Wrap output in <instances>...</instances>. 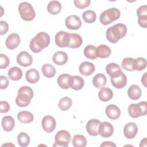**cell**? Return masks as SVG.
<instances>
[{
	"mask_svg": "<svg viewBox=\"0 0 147 147\" xmlns=\"http://www.w3.org/2000/svg\"><path fill=\"white\" fill-rule=\"evenodd\" d=\"M50 42V37L45 32H41L33 38L29 44L30 49L34 53H38L47 47Z\"/></svg>",
	"mask_w": 147,
	"mask_h": 147,
	"instance_id": "1",
	"label": "cell"
},
{
	"mask_svg": "<svg viewBox=\"0 0 147 147\" xmlns=\"http://www.w3.org/2000/svg\"><path fill=\"white\" fill-rule=\"evenodd\" d=\"M127 33L126 26L121 23L117 24L106 30V38L111 43H116L119 39L123 38Z\"/></svg>",
	"mask_w": 147,
	"mask_h": 147,
	"instance_id": "2",
	"label": "cell"
},
{
	"mask_svg": "<svg viewBox=\"0 0 147 147\" xmlns=\"http://www.w3.org/2000/svg\"><path fill=\"white\" fill-rule=\"evenodd\" d=\"M33 96L32 89L29 86H22L18 90L17 96L16 98V103L19 107H26L29 105Z\"/></svg>",
	"mask_w": 147,
	"mask_h": 147,
	"instance_id": "3",
	"label": "cell"
},
{
	"mask_svg": "<svg viewBox=\"0 0 147 147\" xmlns=\"http://www.w3.org/2000/svg\"><path fill=\"white\" fill-rule=\"evenodd\" d=\"M120 11L115 7H112L103 11L100 15L99 21L104 25H109L120 17Z\"/></svg>",
	"mask_w": 147,
	"mask_h": 147,
	"instance_id": "4",
	"label": "cell"
},
{
	"mask_svg": "<svg viewBox=\"0 0 147 147\" xmlns=\"http://www.w3.org/2000/svg\"><path fill=\"white\" fill-rule=\"evenodd\" d=\"M127 111L130 116L133 118L144 116L147 113V103L145 101L138 103H132L129 106Z\"/></svg>",
	"mask_w": 147,
	"mask_h": 147,
	"instance_id": "5",
	"label": "cell"
},
{
	"mask_svg": "<svg viewBox=\"0 0 147 147\" xmlns=\"http://www.w3.org/2000/svg\"><path fill=\"white\" fill-rule=\"evenodd\" d=\"M18 11L21 18L26 21L33 20L36 16L33 7L26 2H22L19 5Z\"/></svg>",
	"mask_w": 147,
	"mask_h": 147,
	"instance_id": "6",
	"label": "cell"
},
{
	"mask_svg": "<svg viewBox=\"0 0 147 147\" xmlns=\"http://www.w3.org/2000/svg\"><path fill=\"white\" fill-rule=\"evenodd\" d=\"M71 139L69 133L65 130H61L59 131L55 137V144L53 146H63L68 147V143Z\"/></svg>",
	"mask_w": 147,
	"mask_h": 147,
	"instance_id": "7",
	"label": "cell"
},
{
	"mask_svg": "<svg viewBox=\"0 0 147 147\" xmlns=\"http://www.w3.org/2000/svg\"><path fill=\"white\" fill-rule=\"evenodd\" d=\"M65 25L69 29L77 30L80 28L82 25V21L78 16L70 15L66 18Z\"/></svg>",
	"mask_w": 147,
	"mask_h": 147,
	"instance_id": "8",
	"label": "cell"
},
{
	"mask_svg": "<svg viewBox=\"0 0 147 147\" xmlns=\"http://www.w3.org/2000/svg\"><path fill=\"white\" fill-rule=\"evenodd\" d=\"M114 133L113 126L109 122L100 123L98 128V133L103 137L107 138L111 137Z\"/></svg>",
	"mask_w": 147,
	"mask_h": 147,
	"instance_id": "9",
	"label": "cell"
},
{
	"mask_svg": "<svg viewBox=\"0 0 147 147\" xmlns=\"http://www.w3.org/2000/svg\"><path fill=\"white\" fill-rule=\"evenodd\" d=\"M69 33L64 31H60L56 33L55 37V43L57 46L61 48L67 47L68 45Z\"/></svg>",
	"mask_w": 147,
	"mask_h": 147,
	"instance_id": "10",
	"label": "cell"
},
{
	"mask_svg": "<svg viewBox=\"0 0 147 147\" xmlns=\"http://www.w3.org/2000/svg\"><path fill=\"white\" fill-rule=\"evenodd\" d=\"M56 121L51 115L44 116L41 121V126L43 130L47 133L52 132L56 127Z\"/></svg>",
	"mask_w": 147,
	"mask_h": 147,
	"instance_id": "11",
	"label": "cell"
},
{
	"mask_svg": "<svg viewBox=\"0 0 147 147\" xmlns=\"http://www.w3.org/2000/svg\"><path fill=\"white\" fill-rule=\"evenodd\" d=\"M17 62L21 66L26 67L32 64L33 58L28 52L22 51L17 56Z\"/></svg>",
	"mask_w": 147,
	"mask_h": 147,
	"instance_id": "12",
	"label": "cell"
},
{
	"mask_svg": "<svg viewBox=\"0 0 147 147\" xmlns=\"http://www.w3.org/2000/svg\"><path fill=\"white\" fill-rule=\"evenodd\" d=\"M20 41V36L16 33H13L7 37L5 44L8 49L13 50L16 49L19 45Z\"/></svg>",
	"mask_w": 147,
	"mask_h": 147,
	"instance_id": "13",
	"label": "cell"
},
{
	"mask_svg": "<svg viewBox=\"0 0 147 147\" xmlns=\"http://www.w3.org/2000/svg\"><path fill=\"white\" fill-rule=\"evenodd\" d=\"M138 127L134 122L127 123L123 128L124 136L128 139H132L137 135Z\"/></svg>",
	"mask_w": 147,
	"mask_h": 147,
	"instance_id": "14",
	"label": "cell"
},
{
	"mask_svg": "<svg viewBox=\"0 0 147 147\" xmlns=\"http://www.w3.org/2000/svg\"><path fill=\"white\" fill-rule=\"evenodd\" d=\"M95 67L94 64L88 61L82 62L79 67L80 74L85 76L91 75L95 71Z\"/></svg>",
	"mask_w": 147,
	"mask_h": 147,
	"instance_id": "15",
	"label": "cell"
},
{
	"mask_svg": "<svg viewBox=\"0 0 147 147\" xmlns=\"http://www.w3.org/2000/svg\"><path fill=\"white\" fill-rule=\"evenodd\" d=\"M100 123V121L97 119H91L89 120L86 126L87 133L92 136H96L99 134L98 128Z\"/></svg>",
	"mask_w": 147,
	"mask_h": 147,
	"instance_id": "16",
	"label": "cell"
},
{
	"mask_svg": "<svg viewBox=\"0 0 147 147\" xmlns=\"http://www.w3.org/2000/svg\"><path fill=\"white\" fill-rule=\"evenodd\" d=\"M111 83L116 88H122L127 83V78L125 74L122 72L118 76L111 78Z\"/></svg>",
	"mask_w": 147,
	"mask_h": 147,
	"instance_id": "17",
	"label": "cell"
},
{
	"mask_svg": "<svg viewBox=\"0 0 147 147\" xmlns=\"http://www.w3.org/2000/svg\"><path fill=\"white\" fill-rule=\"evenodd\" d=\"M105 113L107 117L113 120L118 119L121 115V110L119 108L115 105H108L106 109Z\"/></svg>",
	"mask_w": 147,
	"mask_h": 147,
	"instance_id": "18",
	"label": "cell"
},
{
	"mask_svg": "<svg viewBox=\"0 0 147 147\" xmlns=\"http://www.w3.org/2000/svg\"><path fill=\"white\" fill-rule=\"evenodd\" d=\"M82 42L83 40L80 35L76 33H69L68 47L71 48H78L80 47Z\"/></svg>",
	"mask_w": 147,
	"mask_h": 147,
	"instance_id": "19",
	"label": "cell"
},
{
	"mask_svg": "<svg viewBox=\"0 0 147 147\" xmlns=\"http://www.w3.org/2000/svg\"><path fill=\"white\" fill-rule=\"evenodd\" d=\"M52 60L55 64L62 65L67 62L68 55L63 51H57L53 55Z\"/></svg>",
	"mask_w": 147,
	"mask_h": 147,
	"instance_id": "20",
	"label": "cell"
},
{
	"mask_svg": "<svg viewBox=\"0 0 147 147\" xmlns=\"http://www.w3.org/2000/svg\"><path fill=\"white\" fill-rule=\"evenodd\" d=\"M84 84V79L81 76L78 75L71 76L70 88L74 90H80L83 87Z\"/></svg>",
	"mask_w": 147,
	"mask_h": 147,
	"instance_id": "21",
	"label": "cell"
},
{
	"mask_svg": "<svg viewBox=\"0 0 147 147\" xmlns=\"http://www.w3.org/2000/svg\"><path fill=\"white\" fill-rule=\"evenodd\" d=\"M106 71L111 78L118 76L122 72L119 65L114 63L108 64L106 65Z\"/></svg>",
	"mask_w": 147,
	"mask_h": 147,
	"instance_id": "22",
	"label": "cell"
},
{
	"mask_svg": "<svg viewBox=\"0 0 147 147\" xmlns=\"http://www.w3.org/2000/svg\"><path fill=\"white\" fill-rule=\"evenodd\" d=\"M25 78L28 82L34 84L37 83L40 79L39 72L37 69L34 68L30 69L26 72Z\"/></svg>",
	"mask_w": 147,
	"mask_h": 147,
	"instance_id": "23",
	"label": "cell"
},
{
	"mask_svg": "<svg viewBox=\"0 0 147 147\" xmlns=\"http://www.w3.org/2000/svg\"><path fill=\"white\" fill-rule=\"evenodd\" d=\"M2 127L6 131H11L15 126V121L14 118L9 115L5 116L2 119Z\"/></svg>",
	"mask_w": 147,
	"mask_h": 147,
	"instance_id": "24",
	"label": "cell"
},
{
	"mask_svg": "<svg viewBox=\"0 0 147 147\" xmlns=\"http://www.w3.org/2000/svg\"><path fill=\"white\" fill-rule=\"evenodd\" d=\"M113 96V91L108 87H102L98 92L99 99L102 102H107L110 100Z\"/></svg>",
	"mask_w": 147,
	"mask_h": 147,
	"instance_id": "25",
	"label": "cell"
},
{
	"mask_svg": "<svg viewBox=\"0 0 147 147\" xmlns=\"http://www.w3.org/2000/svg\"><path fill=\"white\" fill-rule=\"evenodd\" d=\"M107 82L106 76L103 74H97L92 79V84L94 86L97 88H101L103 87Z\"/></svg>",
	"mask_w": 147,
	"mask_h": 147,
	"instance_id": "26",
	"label": "cell"
},
{
	"mask_svg": "<svg viewBox=\"0 0 147 147\" xmlns=\"http://www.w3.org/2000/svg\"><path fill=\"white\" fill-rule=\"evenodd\" d=\"M71 75L67 74H63L59 76L57 82L60 87L63 89H68L70 88Z\"/></svg>",
	"mask_w": 147,
	"mask_h": 147,
	"instance_id": "27",
	"label": "cell"
},
{
	"mask_svg": "<svg viewBox=\"0 0 147 147\" xmlns=\"http://www.w3.org/2000/svg\"><path fill=\"white\" fill-rule=\"evenodd\" d=\"M127 95L132 100H137L141 96V90L137 84H133L127 90Z\"/></svg>",
	"mask_w": 147,
	"mask_h": 147,
	"instance_id": "28",
	"label": "cell"
},
{
	"mask_svg": "<svg viewBox=\"0 0 147 147\" xmlns=\"http://www.w3.org/2000/svg\"><path fill=\"white\" fill-rule=\"evenodd\" d=\"M96 56L99 58H107L111 53V49L106 45H100L96 48Z\"/></svg>",
	"mask_w": 147,
	"mask_h": 147,
	"instance_id": "29",
	"label": "cell"
},
{
	"mask_svg": "<svg viewBox=\"0 0 147 147\" xmlns=\"http://www.w3.org/2000/svg\"><path fill=\"white\" fill-rule=\"evenodd\" d=\"M17 118L23 123H29L33 121L34 117L32 113L27 111H22L17 114Z\"/></svg>",
	"mask_w": 147,
	"mask_h": 147,
	"instance_id": "30",
	"label": "cell"
},
{
	"mask_svg": "<svg viewBox=\"0 0 147 147\" xmlns=\"http://www.w3.org/2000/svg\"><path fill=\"white\" fill-rule=\"evenodd\" d=\"M61 10V5L57 1H50L47 6L48 11L52 14L56 15L59 13Z\"/></svg>",
	"mask_w": 147,
	"mask_h": 147,
	"instance_id": "31",
	"label": "cell"
},
{
	"mask_svg": "<svg viewBox=\"0 0 147 147\" xmlns=\"http://www.w3.org/2000/svg\"><path fill=\"white\" fill-rule=\"evenodd\" d=\"M7 74L9 78L11 80L14 81H17L21 79L22 76V70L17 67H14L11 68L9 70Z\"/></svg>",
	"mask_w": 147,
	"mask_h": 147,
	"instance_id": "32",
	"label": "cell"
},
{
	"mask_svg": "<svg viewBox=\"0 0 147 147\" xmlns=\"http://www.w3.org/2000/svg\"><path fill=\"white\" fill-rule=\"evenodd\" d=\"M41 71L44 76L48 78H53L56 74L55 67L50 64H45L42 66Z\"/></svg>",
	"mask_w": 147,
	"mask_h": 147,
	"instance_id": "33",
	"label": "cell"
},
{
	"mask_svg": "<svg viewBox=\"0 0 147 147\" xmlns=\"http://www.w3.org/2000/svg\"><path fill=\"white\" fill-rule=\"evenodd\" d=\"M72 142L75 147H84L87 145L86 138L82 134L75 135L72 138Z\"/></svg>",
	"mask_w": 147,
	"mask_h": 147,
	"instance_id": "34",
	"label": "cell"
},
{
	"mask_svg": "<svg viewBox=\"0 0 147 147\" xmlns=\"http://www.w3.org/2000/svg\"><path fill=\"white\" fill-rule=\"evenodd\" d=\"M72 100L68 96H64L60 99L58 103V107L61 111H67L70 109L72 106Z\"/></svg>",
	"mask_w": 147,
	"mask_h": 147,
	"instance_id": "35",
	"label": "cell"
},
{
	"mask_svg": "<svg viewBox=\"0 0 147 147\" xmlns=\"http://www.w3.org/2000/svg\"><path fill=\"white\" fill-rule=\"evenodd\" d=\"M96 48L92 45H87L84 49V55L90 59H96Z\"/></svg>",
	"mask_w": 147,
	"mask_h": 147,
	"instance_id": "36",
	"label": "cell"
},
{
	"mask_svg": "<svg viewBox=\"0 0 147 147\" xmlns=\"http://www.w3.org/2000/svg\"><path fill=\"white\" fill-rule=\"evenodd\" d=\"M82 18L86 23L91 24L95 21L96 14L94 11L88 10L82 14Z\"/></svg>",
	"mask_w": 147,
	"mask_h": 147,
	"instance_id": "37",
	"label": "cell"
},
{
	"mask_svg": "<svg viewBox=\"0 0 147 147\" xmlns=\"http://www.w3.org/2000/svg\"><path fill=\"white\" fill-rule=\"evenodd\" d=\"M17 141L20 146L25 147L29 145L30 142V137L28 134L25 132H21L17 137Z\"/></svg>",
	"mask_w": 147,
	"mask_h": 147,
	"instance_id": "38",
	"label": "cell"
},
{
	"mask_svg": "<svg viewBox=\"0 0 147 147\" xmlns=\"http://www.w3.org/2000/svg\"><path fill=\"white\" fill-rule=\"evenodd\" d=\"M122 67L128 71H134V59L131 57H126L123 59L121 63Z\"/></svg>",
	"mask_w": 147,
	"mask_h": 147,
	"instance_id": "39",
	"label": "cell"
},
{
	"mask_svg": "<svg viewBox=\"0 0 147 147\" xmlns=\"http://www.w3.org/2000/svg\"><path fill=\"white\" fill-rule=\"evenodd\" d=\"M146 67V61L143 57H138L134 59V70L142 71Z\"/></svg>",
	"mask_w": 147,
	"mask_h": 147,
	"instance_id": "40",
	"label": "cell"
},
{
	"mask_svg": "<svg viewBox=\"0 0 147 147\" xmlns=\"http://www.w3.org/2000/svg\"><path fill=\"white\" fill-rule=\"evenodd\" d=\"M74 4L76 7L82 9L88 7L90 4V0H75Z\"/></svg>",
	"mask_w": 147,
	"mask_h": 147,
	"instance_id": "41",
	"label": "cell"
},
{
	"mask_svg": "<svg viewBox=\"0 0 147 147\" xmlns=\"http://www.w3.org/2000/svg\"><path fill=\"white\" fill-rule=\"evenodd\" d=\"M10 61L8 57L4 54H0V68H6L9 65Z\"/></svg>",
	"mask_w": 147,
	"mask_h": 147,
	"instance_id": "42",
	"label": "cell"
},
{
	"mask_svg": "<svg viewBox=\"0 0 147 147\" xmlns=\"http://www.w3.org/2000/svg\"><path fill=\"white\" fill-rule=\"evenodd\" d=\"M9 30L8 24L5 21H0V34L3 35L6 34Z\"/></svg>",
	"mask_w": 147,
	"mask_h": 147,
	"instance_id": "43",
	"label": "cell"
},
{
	"mask_svg": "<svg viewBox=\"0 0 147 147\" xmlns=\"http://www.w3.org/2000/svg\"><path fill=\"white\" fill-rule=\"evenodd\" d=\"M0 111L2 113H6L9 111L10 109V105L9 103L6 101H1L0 102Z\"/></svg>",
	"mask_w": 147,
	"mask_h": 147,
	"instance_id": "44",
	"label": "cell"
},
{
	"mask_svg": "<svg viewBox=\"0 0 147 147\" xmlns=\"http://www.w3.org/2000/svg\"><path fill=\"white\" fill-rule=\"evenodd\" d=\"M137 15L138 17L142 16H147V6L142 5L137 10Z\"/></svg>",
	"mask_w": 147,
	"mask_h": 147,
	"instance_id": "45",
	"label": "cell"
},
{
	"mask_svg": "<svg viewBox=\"0 0 147 147\" xmlns=\"http://www.w3.org/2000/svg\"><path fill=\"white\" fill-rule=\"evenodd\" d=\"M138 22L140 26L146 28L147 27V16H139L138 18Z\"/></svg>",
	"mask_w": 147,
	"mask_h": 147,
	"instance_id": "46",
	"label": "cell"
},
{
	"mask_svg": "<svg viewBox=\"0 0 147 147\" xmlns=\"http://www.w3.org/2000/svg\"><path fill=\"white\" fill-rule=\"evenodd\" d=\"M0 80H1V87H0L1 89L3 90V89L6 88L9 83L7 77H6L5 76L1 75L0 76Z\"/></svg>",
	"mask_w": 147,
	"mask_h": 147,
	"instance_id": "47",
	"label": "cell"
},
{
	"mask_svg": "<svg viewBox=\"0 0 147 147\" xmlns=\"http://www.w3.org/2000/svg\"><path fill=\"white\" fill-rule=\"evenodd\" d=\"M100 146H104V147H114L116 146V145L110 141H105L102 144L100 145Z\"/></svg>",
	"mask_w": 147,
	"mask_h": 147,
	"instance_id": "48",
	"label": "cell"
},
{
	"mask_svg": "<svg viewBox=\"0 0 147 147\" xmlns=\"http://www.w3.org/2000/svg\"><path fill=\"white\" fill-rule=\"evenodd\" d=\"M146 72H145L144 74L142 75V79H141V82L142 84L145 87H146Z\"/></svg>",
	"mask_w": 147,
	"mask_h": 147,
	"instance_id": "49",
	"label": "cell"
},
{
	"mask_svg": "<svg viewBox=\"0 0 147 147\" xmlns=\"http://www.w3.org/2000/svg\"><path fill=\"white\" fill-rule=\"evenodd\" d=\"M6 145H9V144H3V145H2V146H6ZM9 145H11V146H15V145H13V144H9Z\"/></svg>",
	"mask_w": 147,
	"mask_h": 147,
	"instance_id": "50",
	"label": "cell"
}]
</instances>
